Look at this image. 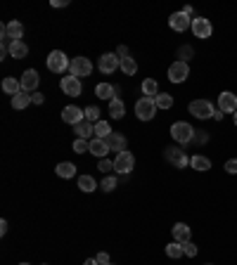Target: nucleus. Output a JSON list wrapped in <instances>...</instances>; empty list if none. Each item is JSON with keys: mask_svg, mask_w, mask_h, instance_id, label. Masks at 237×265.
<instances>
[{"mask_svg": "<svg viewBox=\"0 0 237 265\" xmlns=\"http://www.w3.org/2000/svg\"><path fill=\"white\" fill-rule=\"evenodd\" d=\"M3 90L14 97L17 93H21V81H17L14 76H7V78H3Z\"/></svg>", "mask_w": 237, "mask_h": 265, "instance_id": "nucleus-23", "label": "nucleus"}, {"mask_svg": "<svg viewBox=\"0 0 237 265\" xmlns=\"http://www.w3.org/2000/svg\"><path fill=\"white\" fill-rule=\"evenodd\" d=\"M5 34L10 41H21V36H24V26H21L19 21H10V24H5Z\"/></svg>", "mask_w": 237, "mask_h": 265, "instance_id": "nucleus-20", "label": "nucleus"}, {"mask_svg": "<svg viewBox=\"0 0 237 265\" xmlns=\"http://www.w3.org/2000/svg\"><path fill=\"white\" fill-rule=\"evenodd\" d=\"M95 187H97L95 178H90V175H78V190H81V192L90 194V192H95Z\"/></svg>", "mask_w": 237, "mask_h": 265, "instance_id": "nucleus-30", "label": "nucleus"}, {"mask_svg": "<svg viewBox=\"0 0 237 265\" xmlns=\"http://www.w3.org/2000/svg\"><path fill=\"white\" fill-rule=\"evenodd\" d=\"M109 147V152H116V154H121V152L128 150V144H126V137L121 135V133H112V135L104 140Z\"/></svg>", "mask_w": 237, "mask_h": 265, "instance_id": "nucleus-16", "label": "nucleus"}, {"mask_svg": "<svg viewBox=\"0 0 237 265\" xmlns=\"http://www.w3.org/2000/svg\"><path fill=\"white\" fill-rule=\"evenodd\" d=\"M50 5H52V7H67V5H69V0H52Z\"/></svg>", "mask_w": 237, "mask_h": 265, "instance_id": "nucleus-44", "label": "nucleus"}, {"mask_svg": "<svg viewBox=\"0 0 237 265\" xmlns=\"http://www.w3.org/2000/svg\"><path fill=\"white\" fill-rule=\"evenodd\" d=\"M133 166H136V157H133L128 150L121 152V154H116V159H114V170H116V173L128 175L130 170H133Z\"/></svg>", "mask_w": 237, "mask_h": 265, "instance_id": "nucleus-7", "label": "nucleus"}, {"mask_svg": "<svg viewBox=\"0 0 237 265\" xmlns=\"http://www.w3.org/2000/svg\"><path fill=\"white\" fill-rule=\"evenodd\" d=\"M29 54V45L24 41H12V45H10V57H14V60H24Z\"/></svg>", "mask_w": 237, "mask_h": 265, "instance_id": "nucleus-22", "label": "nucleus"}, {"mask_svg": "<svg viewBox=\"0 0 237 265\" xmlns=\"http://www.w3.org/2000/svg\"><path fill=\"white\" fill-rule=\"evenodd\" d=\"M116 54H121V60H123V57H128V50H126V48H123V45H121V48L116 50Z\"/></svg>", "mask_w": 237, "mask_h": 265, "instance_id": "nucleus-46", "label": "nucleus"}, {"mask_svg": "<svg viewBox=\"0 0 237 265\" xmlns=\"http://www.w3.org/2000/svg\"><path fill=\"white\" fill-rule=\"evenodd\" d=\"M192 142H197V144L209 142V133H206V130H197V133H195V140H192Z\"/></svg>", "mask_w": 237, "mask_h": 265, "instance_id": "nucleus-38", "label": "nucleus"}, {"mask_svg": "<svg viewBox=\"0 0 237 265\" xmlns=\"http://www.w3.org/2000/svg\"><path fill=\"white\" fill-rule=\"evenodd\" d=\"M83 265H100V263H97V258H88V260H86V263H83Z\"/></svg>", "mask_w": 237, "mask_h": 265, "instance_id": "nucleus-48", "label": "nucleus"}, {"mask_svg": "<svg viewBox=\"0 0 237 265\" xmlns=\"http://www.w3.org/2000/svg\"><path fill=\"white\" fill-rule=\"evenodd\" d=\"M225 170H228L230 175H237V159H230V161H225Z\"/></svg>", "mask_w": 237, "mask_h": 265, "instance_id": "nucleus-41", "label": "nucleus"}, {"mask_svg": "<svg viewBox=\"0 0 237 265\" xmlns=\"http://www.w3.org/2000/svg\"><path fill=\"white\" fill-rule=\"evenodd\" d=\"M97 263H100V265H109V253H104V251L97 253Z\"/></svg>", "mask_w": 237, "mask_h": 265, "instance_id": "nucleus-42", "label": "nucleus"}, {"mask_svg": "<svg viewBox=\"0 0 237 265\" xmlns=\"http://www.w3.org/2000/svg\"><path fill=\"white\" fill-rule=\"evenodd\" d=\"M57 175L60 178H64V180H71V178L76 175V166L74 163H69V161H62V163H57Z\"/></svg>", "mask_w": 237, "mask_h": 265, "instance_id": "nucleus-26", "label": "nucleus"}, {"mask_svg": "<svg viewBox=\"0 0 237 265\" xmlns=\"http://www.w3.org/2000/svg\"><path fill=\"white\" fill-rule=\"evenodd\" d=\"M235 126H237V111H235Z\"/></svg>", "mask_w": 237, "mask_h": 265, "instance_id": "nucleus-49", "label": "nucleus"}, {"mask_svg": "<svg viewBox=\"0 0 237 265\" xmlns=\"http://www.w3.org/2000/svg\"><path fill=\"white\" fill-rule=\"evenodd\" d=\"M169 26L173 28V31H178V34H185L188 28H192V19H190V14H185L183 10H180V12H173L169 17Z\"/></svg>", "mask_w": 237, "mask_h": 265, "instance_id": "nucleus-9", "label": "nucleus"}, {"mask_svg": "<svg viewBox=\"0 0 237 265\" xmlns=\"http://www.w3.org/2000/svg\"><path fill=\"white\" fill-rule=\"evenodd\" d=\"M29 104H31V95H29V93H24V90H21V93H17V95L12 97V107L14 109H27Z\"/></svg>", "mask_w": 237, "mask_h": 265, "instance_id": "nucleus-29", "label": "nucleus"}, {"mask_svg": "<svg viewBox=\"0 0 237 265\" xmlns=\"http://www.w3.org/2000/svg\"><path fill=\"white\" fill-rule=\"evenodd\" d=\"M0 234H7V220H0Z\"/></svg>", "mask_w": 237, "mask_h": 265, "instance_id": "nucleus-45", "label": "nucleus"}, {"mask_svg": "<svg viewBox=\"0 0 237 265\" xmlns=\"http://www.w3.org/2000/svg\"><path fill=\"white\" fill-rule=\"evenodd\" d=\"M171 234H173V242H178V244H188L190 242V227L185 223H176L173 227H171Z\"/></svg>", "mask_w": 237, "mask_h": 265, "instance_id": "nucleus-17", "label": "nucleus"}, {"mask_svg": "<svg viewBox=\"0 0 237 265\" xmlns=\"http://www.w3.org/2000/svg\"><path fill=\"white\" fill-rule=\"evenodd\" d=\"M38 83H41V76H38V71H36V69H27V71H24V76H21V90H24V93H36Z\"/></svg>", "mask_w": 237, "mask_h": 265, "instance_id": "nucleus-14", "label": "nucleus"}, {"mask_svg": "<svg viewBox=\"0 0 237 265\" xmlns=\"http://www.w3.org/2000/svg\"><path fill=\"white\" fill-rule=\"evenodd\" d=\"M97 168H100L102 173H109V170H114V161H109V159H100Z\"/></svg>", "mask_w": 237, "mask_h": 265, "instance_id": "nucleus-37", "label": "nucleus"}, {"mask_svg": "<svg viewBox=\"0 0 237 265\" xmlns=\"http://www.w3.org/2000/svg\"><path fill=\"white\" fill-rule=\"evenodd\" d=\"M206 265H211V263H206Z\"/></svg>", "mask_w": 237, "mask_h": 265, "instance_id": "nucleus-51", "label": "nucleus"}, {"mask_svg": "<svg viewBox=\"0 0 237 265\" xmlns=\"http://www.w3.org/2000/svg\"><path fill=\"white\" fill-rule=\"evenodd\" d=\"M156 114V104L152 97H140L136 102V116L140 121H152Z\"/></svg>", "mask_w": 237, "mask_h": 265, "instance_id": "nucleus-5", "label": "nucleus"}, {"mask_svg": "<svg viewBox=\"0 0 237 265\" xmlns=\"http://www.w3.org/2000/svg\"><path fill=\"white\" fill-rule=\"evenodd\" d=\"M90 154L97 159H104V154H109V147L104 140H100V137H93L90 140Z\"/></svg>", "mask_w": 237, "mask_h": 265, "instance_id": "nucleus-19", "label": "nucleus"}, {"mask_svg": "<svg viewBox=\"0 0 237 265\" xmlns=\"http://www.w3.org/2000/svg\"><path fill=\"white\" fill-rule=\"evenodd\" d=\"M102 190H104V192L116 190V178H114V175H107V178H104V180H102Z\"/></svg>", "mask_w": 237, "mask_h": 265, "instance_id": "nucleus-36", "label": "nucleus"}, {"mask_svg": "<svg viewBox=\"0 0 237 265\" xmlns=\"http://www.w3.org/2000/svg\"><path fill=\"white\" fill-rule=\"evenodd\" d=\"M218 109H221L223 114H235L237 111V95L235 93L223 90V93L218 95Z\"/></svg>", "mask_w": 237, "mask_h": 265, "instance_id": "nucleus-13", "label": "nucleus"}, {"mask_svg": "<svg viewBox=\"0 0 237 265\" xmlns=\"http://www.w3.org/2000/svg\"><path fill=\"white\" fill-rule=\"evenodd\" d=\"M121 71L126 76H133L138 71V62L133 60V57H123V60H121Z\"/></svg>", "mask_w": 237, "mask_h": 265, "instance_id": "nucleus-33", "label": "nucleus"}, {"mask_svg": "<svg viewBox=\"0 0 237 265\" xmlns=\"http://www.w3.org/2000/svg\"><path fill=\"white\" fill-rule=\"evenodd\" d=\"M185 256H188V258H195L197 256V244L188 242V244H185Z\"/></svg>", "mask_w": 237, "mask_h": 265, "instance_id": "nucleus-40", "label": "nucleus"}, {"mask_svg": "<svg viewBox=\"0 0 237 265\" xmlns=\"http://www.w3.org/2000/svg\"><path fill=\"white\" fill-rule=\"evenodd\" d=\"M156 95H159V85H156V81L154 78H145V81H142V97H152V100H154Z\"/></svg>", "mask_w": 237, "mask_h": 265, "instance_id": "nucleus-27", "label": "nucleus"}, {"mask_svg": "<svg viewBox=\"0 0 237 265\" xmlns=\"http://www.w3.org/2000/svg\"><path fill=\"white\" fill-rule=\"evenodd\" d=\"M166 256L173 260L183 258L185 256V244H178V242H171V244H166Z\"/></svg>", "mask_w": 237, "mask_h": 265, "instance_id": "nucleus-28", "label": "nucleus"}, {"mask_svg": "<svg viewBox=\"0 0 237 265\" xmlns=\"http://www.w3.org/2000/svg\"><path fill=\"white\" fill-rule=\"evenodd\" d=\"M31 100H34V104H43V102H45V97H43L41 93H34V95H31Z\"/></svg>", "mask_w": 237, "mask_h": 265, "instance_id": "nucleus-43", "label": "nucleus"}, {"mask_svg": "<svg viewBox=\"0 0 237 265\" xmlns=\"http://www.w3.org/2000/svg\"><path fill=\"white\" fill-rule=\"evenodd\" d=\"M47 69L52 74H67L69 69H71V62H69V57L62 50H52V52L47 54Z\"/></svg>", "mask_w": 237, "mask_h": 265, "instance_id": "nucleus-2", "label": "nucleus"}, {"mask_svg": "<svg viewBox=\"0 0 237 265\" xmlns=\"http://www.w3.org/2000/svg\"><path fill=\"white\" fill-rule=\"evenodd\" d=\"M123 114H126V104H123L119 97H114V100L109 102V116L119 121V119H123Z\"/></svg>", "mask_w": 237, "mask_h": 265, "instance_id": "nucleus-24", "label": "nucleus"}, {"mask_svg": "<svg viewBox=\"0 0 237 265\" xmlns=\"http://www.w3.org/2000/svg\"><path fill=\"white\" fill-rule=\"evenodd\" d=\"M154 104H156V109H171L173 107V95H169V93H159V95L154 97Z\"/></svg>", "mask_w": 237, "mask_h": 265, "instance_id": "nucleus-32", "label": "nucleus"}, {"mask_svg": "<svg viewBox=\"0 0 237 265\" xmlns=\"http://www.w3.org/2000/svg\"><path fill=\"white\" fill-rule=\"evenodd\" d=\"M195 133H197V130L192 128L190 123H185V121H176L173 126H171V137H173L178 144H183V147L195 140Z\"/></svg>", "mask_w": 237, "mask_h": 265, "instance_id": "nucleus-1", "label": "nucleus"}, {"mask_svg": "<svg viewBox=\"0 0 237 265\" xmlns=\"http://www.w3.org/2000/svg\"><path fill=\"white\" fill-rule=\"evenodd\" d=\"M114 93H116V88L114 85H109V83H97L95 85V95L100 97V100H114Z\"/></svg>", "mask_w": 237, "mask_h": 265, "instance_id": "nucleus-21", "label": "nucleus"}, {"mask_svg": "<svg viewBox=\"0 0 237 265\" xmlns=\"http://www.w3.org/2000/svg\"><path fill=\"white\" fill-rule=\"evenodd\" d=\"M190 76V67H188V62H173L169 67V81L171 83H183L185 78Z\"/></svg>", "mask_w": 237, "mask_h": 265, "instance_id": "nucleus-11", "label": "nucleus"}, {"mask_svg": "<svg viewBox=\"0 0 237 265\" xmlns=\"http://www.w3.org/2000/svg\"><path fill=\"white\" fill-rule=\"evenodd\" d=\"M112 133H114V130L109 128L107 121H97V123H95V137H100V140H107Z\"/></svg>", "mask_w": 237, "mask_h": 265, "instance_id": "nucleus-31", "label": "nucleus"}, {"mask_svg": "<svg viewBox=\"0 0 237 265\" xmlns=\"http://www.w3.org/2000/svg\"><path fill=\"white\" fill-rule=\"evenodd\" d=\"M74 152H76V154H86V152H90V142H88V140L76 137V140H74Z\"/></svg>", "mask_w": 237, "mask_h": 265, "instance_id": "nucleus-35", "label": "nucleus"}, {"mask_svg": "<svg viewBox=\"0 0 237 265\" xmlns=\"http://www.w3.org/2000/svg\"><path fill=\"white\" fill-rule=\"evenodd\" d=\"M190 166L195 170H202V173H206V170H211V161L204 154H195V157L190 159Z\"/></svg>", "mask_w": 237, "mask_h": 265, "instance_id": "nucleus-25", "label": "nucleus"}, {"mask_svg": "<svg viewBox=\"0 0 237 265\" xmlns=\"http://www.w3.org/2000/svg\"><path fill=\"white\" fill-rule=\"evenodd\" d=\"M223 111H221V109H216V114H214V119H216V121H223Z\"/></svg>", "mask_w": 237, "mask_h": 265, "instance_id": "nucleus-47", "label": "nucleus"}, {"mask_svg": "<svg viewBox=\"0 0 237 265\" xmlns=\"http://www.w3.org/2000/svg\"><path fill=\"white\" fill-rule=\"evenodd\" d=\"M97 67H100L102 74H114L116 69L121 67V57L114 52H104L100 57V62H97Z\"/></svg>", "mask_w": 237, "mask_h": 265, "instance_id": "nucleus-10", "label": "nucleus"}, {"mask_svg": "<svg viewBox=\"0 0 237 265\" xmlns=\"http://www.w3.org/2000/svg\"><path fill=\"white\" fill-rule=\"evenodd\" d=\"M190 31H192L197 38L206 41V38H211V34H214V26H211V21L206 19V17H195V19H192V28H190Z\"/></svg>", "mask_w": 237, "mask_h": 265, "instance_id": "nucleus-8", "label": "nucleus"}, {"mask_svg": "<svg viewBox=\"0 0 237 265\" xmlns=\"http://www.w3.org/2000/svg\"><path fill=\"white\" fill-rule=\"evenodd\" d=\"M178 57H180V62H188L190 57H192V48H190V45L180 48V50H178Z\"/></svg>", "mask_w": 237, "mask_h": 265, "instance_id": "nucleus-39", "label": "nucleus"}, {"mask_svg": "<svg viewBox=\"0 0 237 265\" xmlns=\"http://www.w3.org/2000/svg\"><path fill=\"white\" fill-rule=\"evenodd\" d=\"M164 159H166L173 168H180V170H183L185 166H190V157L185 154L183 147H166V150H164Z\"/></svg>", "mask_w": 237, "mask_h": 265, "instance_id": "nucleus-4", "label": "nucleus"}, {"mask_svg": "<svg viewBox=\"0 0 237 265\" xmlns=\"http://www.w3.org/2000/svg\"><path fill=\"white\" fill-rule=\"evenodd\" d=\"M74 133L81 137V140H88V142H90V140H93L90 135H95V123H90V121L83 119L81 123H76V126H74Z\"/></svg>", "mask_w": 237, "mask_h": 265, "instance_id": "nucleus-18", "label": "nucleus"}, {"mask_svg": "<svg viewBox=\"0 0 237 265\" xmlns=\"http://www.w3.org/2000/svg\"><path fill=\"white\" fill-rule=\"evenodd\" d=\"M83 119H86V114H83V109L74 107V104H69V107L62 109V121L69 123V126H76V123H81Z\"/></svg>", "mask_w": 237, "mask_h": 265, "instance_id": "nucleus-15", "label": "nucleus"}, {"mask_svg": "<svg viewBox=\"0 0 237 265\" xmlns=\"http://www.w3.org/2000/svg\"><path fill=\"white\" fill-rule=\"evenodd\" d=\"M109 265H112V263H109Z\"/></svg>", "mask_w": 237, "mask_h": 265, "instance_id": "nucleus-52", "label": "nucleus"}, {"mask_svg": "<svg viewBox=\"0 0 237 265\" xmlns=\"http://www.w3.org/2000/svg\"><path fill=\"white\" fill-rule=\"evenodd\" d=\"M69 74L76 76V78H86V76L93 74V62H90L88 57H74V60H71Z\"/></svg>", "mask_w": 237, "mask_h": 265, "instance_id": "nucleus-6", "label": "nucleus"}, {"mask_svg": "<svg viewBox=\"0 0 237 265\" xmlns=\"http://www.w3.org/2000/svg\"><path fill=\"white\" fill-rule=\"evenodd\" d=\"M60 88H62V93L64 95H69V97H78L81 95V78H76V76H64L62 78V83H60Z\"/></svg>", "mask_w": 237, "mask_h": 265, "instance_id": "nucleus-12", "label": "nucleus"}, {"mask_svg": "<svg viewBox=\"0 0 237 265\" xmlns=\"http://www.w3.org/2000/svg\"><path fill=\"white\" fill-rule=\"evenodd\" d=\"M19 265H29V263H19Z\"/></svg>", "mask_w": 237, "mask_h": 265, "instance_id": "nucleus-50", "label": "nucleus"}, {"mask_svg": "<svg viewBox=\"0 0 237 265\" xmlns=\"http://www.w3.org/2000/svg\"><path fill=\"white\" fill-rule=\"evenodd\" d=\"M83 114H86V121H90V123L102 121V119H100V109L95 107V104H93V107H86V109H83Z\"/></svg>", "mask_w": 237, "mask_h": 265, "instance_id": "nucleus-34", "label": "nucleus"}, {"mask_svg": "<svg viewBox=\"0 0 237 265\" xmlns=\"http://www.w3.org/2000/svg\"><path fill=\"white\" fill-rule=\"evenodd\" d=\"M188 111L195 119H202V121H206V119H214V114H216V107L209 102V100H192L188 107Z\"/></svg>", "mask_w": 237, "mask_h": 265, "instance_id": "nucleus-3", "label": "nucleus"}]
</instances>
